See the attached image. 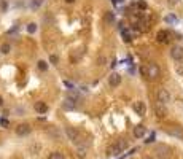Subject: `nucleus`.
<instances>
[{
	"mask_svg": "<svg viewBox=\"0 0 183 159\" xmlns=\"http://www.w3.org/2000/svg\"><path fill=\"white\" fill-rule=\"evenodd\" d=\"M129 147V143L126 139H118L111 147L108 148V156H119L121 153H124L126 150H128Z\"/></svg>",
	"mask_w": 183,
	"mask_h": 159,
	"instance_id": "nucleus-1",
	"label": "nucleus"
},
{
	"mask_svg": "<svg viewBox=\"0 0 183 159\" xmlns=\"http://www.w3.org/2000/svg\"><path fill=\"white\" fill-rule=\"evenodd\" d=\"M156 99H158L159 103L166 105V103L171 102V92H169L166 88H161V89H158V92H156Z\"/></svg>",
	"mask_w": 183,
	"mask_h": 159,
	"instance_id": "nucleus-2",
	"label": "nucleus"
},
{
	"mask_svg": "<svg viewBox=\"0 0 183 159\" xmlns=\"http://www.w3.org/2000/svg\"><path fill=\"white\" fill-rule=\"evenodd\" d=\"M65 134H67V137L72 142H75V143H80V139H81V135H80V132H78V129H75V127H72V126H69V127H65Z\"/></svg>",
	"mask_w": 183,
	"mask_h": 159,
	"instance_id": "nucleus-3",
	"label": "nucleus"
},
{
	"mask_svg": "<svg viewBox=\"0 0 183 159\" xmlns=\"http://www.w3.org/2000/svg\"><path fill=\"white\" fill-rule=\"evenodd\" d=\"M30 132H32V127L27 123H23V124H18L16 126V135L18 137H27Z\"/></svg>",
	"mask_w": 183,
	"mask_h": 159,
	"instance_id": "nucleus-4",
	"label": "nucleus"
},
{
	"mask_svg": "<svg viewBox=\"0 0 183 159\" xmlns=\"http://www.w3.org/2000/svg\"><path fill=\"white\" fill-rule=\"evenodd\" d=\"M171 57H172L175 62L183 60V46H178V45L172 46V50H171Z\"/></svg>",
	"mask_w": 183,
	"mask_h": 159,
	"instance_id": "nucleus-5",
	"label": "nucleus"
},
{
	"mask_svg": "<svg viewBox=\"0 0 183 159\" xmlns=\"http://www.w3.org/2000/svg\"><path fill=\"white\" fill-rule=\"evenodd\" d=\"M154 115H156V118L164 119L166 116H167V108H166V105H163V103H159V102L154 103Z\"/></svg>",
	"mask_w": 183,
	"mask_h": 159,
	"instance_id": "nucleus-6",
	"label": "nucleus"
},
{
	"mask_svg": "<svg viewBox=\"0 0 183 159\" xmlns=\"http://www.w3.org/2000/svg\"><path fill=\"white\" fill-rule=\"evenodd\" d=\"M159 75H161V70H159V67H158V64H148V78H151V80H156V78H159Z\"/></svg>",
	"mask_w": 183,
	"mask_h": 159,
	"instance_id": "nucleus-7",
	"label": "nucleus"
},
{
	"mask_svg": "<svg viewBox=\"0 0 183 159\" xmlns=\"http://www.w3.org/2000/svg\"><path fill=\"white\" fill-rule=\"evenodd\" d=\"M156 40L159 43H169V41H171V32L169 30H159L158 35H156Z\"/></svg>",
	"mask_w": 183,
	"mask_h": 159,
	"instance_id": "nucleus-8",
	"label": "nucleus"
},
{
	"mask_svg": "<svg viewBox=\"0 0 183 159\" xmlns=\"http://www.w3.org/2000/svg\"><path fill=\"white\" fill-rule=\"evenodd\" d=\"M167 134L175 137V139H183V129L181 127H177V126H172L167 129Z\"/></svg>",
	"mask_w": 183,
	"mask_h": 159,
	"instance_id": "nucleus-9",
	"label": "nucleus"
},
{
	"mask_svg": "<svg viewBox=\"0 0 183 159\" xmlns=\"http://www.w3.org/2000/svg\"><path fill=\"white\" fill-rule=\"evenodd\" d=\"M108 85L111 88L119 86V85H121V75H119V73H111L110 77H108Z\"/></svg>",
	"mask_w": 183,
	"mask_h": 159,
	"instance_id": "nucleus-10",
	"label": "nucleus"
},
{
	"mask_svg": "<svg viewBox=\"0 0 183 159\" xmlns=\"http://www.w3.org/2000/svg\"><path fill=\"white\" fill-rule=\"evenodd\" d=\"M132 108H134V112H135L137 115H140V116H143V115L146 113V107H145V103H143V102H140V100H137L135 103H134Z\"/></svg>",
	"mask_w": 183,
	"mask_h": 159,
	"instance_id": "nucleus-11",
	"label": "nucleus"
},
{
	"mask_svg": "<svg viewBox=\"0 0 183 159\" xmlns=\"http://www.w3.org/2000/svg\"><path fill=\"white\" fill-rule=\"evenodd\" d=\"M169 147H166V145H158L156 147V154L161 157V159H166L167 156H169Z\"/></svg>",
	"mask_w": 183,
	"mask_h": 159,
	"instance_id": "nucleus-12",
	"label": "nucleus"
},
{
	"mask_svg": "<svg viewBox=\"0 0 183 159\" xmlns=\"http://www.w3.org/2000/svg\"><path fill=\"white\" fill-rule=\"evenodd\" d=\"M132 134H134V137H135V139H142V137L146 134V127H145V126H142V124H139V126L134 127Z\"/></svg>",
	"mask_w": 183,
	"mask_h": 159,
	"instance_id": "nucleus-13",
	"label": "nucleus"
},
{
	"mask_svg": "<svg viewBox=\"0 0 183 159\" xmlns=\"http://www.w3.org/2000/svg\"><path fill=\"white\" fill-rule=\"evenodd\" d=\"M35 112L40 115H45V113H48V105L45 102H37L35 103Z\"/></svg>",
	"mask_w": 183,
	"mask_h": 159,
	"instance_id": "nucleus-14",
	"label": "nucleus"
},
{
	"mask_svg": "<svg viewBox=\"0 0 183 159\" xmlns=\"http://www.w3.org/2000/svg\"><path fill=\"white\" fill-rule=\"evenodd\" d=\"M76 151H78L80 157H84V156H86L88 148H86V145H84V143H76Z\"/></svg>",
	"mask_w": 183,
	"mask_h": 159,
	"instance_id": "nucleus-15",
	"label": "nucleus"
},
{
	"mask_svg": "<svg viewBox=\"0 0 183 159\" xmlns=\"http://www.w3.org/2000/svg\"><path fill=\"white\" fill-rule=\"evenodd\" d=\"M10 51H11V45L10 43H2L0 45V53L2 54H10Z\"/></svg>",
	"mask_w": 183,
	"mask_h": 159,
	"instance_id": "nucleus-16",
	"label": "nucleus"
},
{
	"mask_svg": "<svg viewBox=\"0 0 183 159\" xmlns=\"http://www.w3.org/2000/svg\"><path fill=\"white\" fill-rule=\"evenodd\" d=\"M175 72H177L178 77H183V60H180V62L175 64Z\"/></svg>",
	"mask_w": 183,
	"mask_h": 159,
	"instance_id": "nucleus-17",
	"label": "nucleus"
},
{
	"mask_svg": "<svg viewBox=\"0 0 183 159\" xmlns=\"http://www.w3.org/2000/svg\"><path fill=\"white\" fill-rule=\"evenodd\" d=\"M67 99H69V100H72V102H75L76 99H78V92H76L75 89H73V91L70 89V91H69V94H67Z\"/></svg>",
	"mask_w": 183,
	"mask_h": 159,
	"instance_id": "nucleus-18",
	"label": "nucleus"
},
{
	"mask_svg": "<svg viewBox=\"0 0 183 159\" xmlns=\"http://www.w3.org/2000/svg\"><path fill=\"white\" fill-rule=\"evenodd\" d=\"M37 67L40 68L41 72H46V70H48V62L41 59V60H38V62H37Z\"/></svg>",
	"mask_w": 183,
	"mask_h": 159,
	"instance_id": "nucleus-19",
	"label": "nucleus"
},
{
	"mask_svg": "<svg viewBox=\"0 0 183 159\" xmlns=\"http://www.w3.org/2000/svg\"><path fill=\"white\" fill-rule=\"evenodd\" d=\"M48 159H65V157H64V153H61V151H53Z\"/></svg>",
	"mask_w": 183,
	"mask_h": 159,
	"instance_id": "nucleus-20",
	"label": "nucleus"
},
{
	"mask_svg": "<svg viewBox=\"0 0 183 159\" xmlns=\"http://www.w3.org/2000/svg\"><path fill=\"white\" fill-rule=\"evenodd\" d=\"M37 29H38V27H37V24H35V22H29V24H27V32H29V33H35V32H37Z\"/></svg>",
	"mask_w": 183,
	"mask_h": 159,
	"instance_id": "nucleus-21",
	"label": "nucleus"
},
{
	"mask_svg": "<svg viewBox=\"0 0 183 159\" xmlns=\"http://www.w3.org/2000/svg\"><path fill=\"white\" fill-rule=\"evenodd\" d=\"M105 21H107V22H113V21H115V15L111 11H107V13H105Z\"/></svg>",
	"mask_w": 183,
	"mask_h": 159,
	"instance_id": "nucleus-22",
	"label": "nucleus"
},
{
	"mask_svg": "<svg viewBox=\"0 0 183 159\" xmlns=\"http://www.w3.org/2000/svg\"><path fill=\"white\" fill-rule=\"evenodd\" d=\"M140 73H142L145 78H148V65H142V67H140Z\"/></svg>",
	"mask_w": 183,
	"mask_h": 159,
	"instance_id": "nucleus-23",
	"label": "nucleus"
},
{
	"mask_svg": "<svg viewBox=\"0 0 183 159\" xmlns=\"http://www.w3.org/2000/svg\"><path fill=\"white\" fill-rule=\"evenodd\" d=\"M123 38H124V41H131V35L128 32H123Z\"/></svg>",
	"mask_w": 183,
	"mask_h": 159,
	"instance_id": "nucleus-24",
	"label": "nucleus"
},
{
	"mask_svg": "<svg viewBox=\"0 0 183 159\" xmlns=\"http://www.w3.org/2000/svg\"><path fill=\"white\" fill-rule=\"evenodd\" d=\"M180 3V0H169V5L171 6H177Z\"/></svg>",
	"mask_w": 183,
	"mask_h": 159,
	"instance_id": "nucleus-25",
	"label": "nucleus"
},
{
	"mask_svg": "<svg viewBox=\"0 0 183 159\" xmlns=\"http://www.w3.org/2000/svg\"><path fill=\"white\" fill-rule=\"evenodd\" d=\"M0 124H2L3 127H8V119H5V118H2V119H0Z\"/></svg>",
	"mask_w": 183,
	"mask_h": 159,
	"instance_id": "nucleus-26",
	"label": "nucleus"
},
{
	"mask_svg": "<svg viewBox=\"0 0 183 159\" xmlns=\"http://www.w3.org/2000/svg\"><path fill=\"white\" fill-rule=\"evenodd\" d=\"M151 142H154V134H151L148 137V140H145V143H151Z\"/></svg>",
	"mask_w": 183,
	"mask_h": 159,
	"instance_id": "nucleus-27",
	"label": "nucleus"
},
{
	"mask_svg": "<svg viewBox=\"0 0 183 159\" xmlns=\"http://www.w3.org/2000/svg\"><path fill=\"white\" fill-rule=\"evenodd\" d=\"M137 5H139V8H142V10H145V8H146V3H145V2H139Z\"/></svg>",
	"mask_w": 183,
	"mask_h": 159,
	"instance_id": "nucleus-28",
	"label": "nucleus"
},
{
	"mask_svg": "<svg viewBox=\"0 0 183 159\" xmlns=\"http://www.w3.org/2000/svg\"><path fill=\"white\" fill-rule=\"evenodd\" d=\"M51 62H53V64H58V56H54V54H53V56H51Z\"/></svg>",
	"mask_w": 183,
	"mask_h": 159,
	"instance_id": "nucleus-29",
	"label": "nucleus"
},
{
	"mask_svg": "<svg viewBox=\"0 0 183 159\" xmlns=\"http://www.w3.org/2000/svg\"><path fill=\"white\" fill-rule=\"evenodd\" d=\"M67 3H75V0H65Z\"/></svg>",
	"mask_w": 183,
	"mask_h": 159,
	"instance_id": "nucleus-30",
	"label": "nucleus"
},
{
	"mask_svg": "<svg viewBox=\"0 0 183 159\" xmlns=\"http://www.w3.org/2000/svg\"><path fill=\"white\" fill-rule=\"evenodd\" d=\"M0 105H3V99H2V95H0Z\"/></svg>",
	"mask_w": 183,
	"mask_h": 159,
	"instance_id": "nucleus-31",
	"label": "nucleus"
},
{
	"mask_svg": "<svg viewBox=\"0 0 183 159\" xmlns=\"http://www.w3.org/2000/svg\"><path fill=\"white\" fill-rule=\"evenodd\" d=\"M143 159H151V157H150V156H145V157H143Z\"/></svg>",
	"mask_w": 183,
	"mask_h": 159,
	"instance_id": "nucleus-32",
	"label": "nucleus"
}]
</instances>
